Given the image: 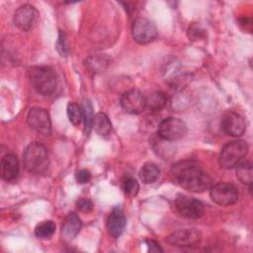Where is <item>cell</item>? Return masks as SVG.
I'll return each mask as SVG.
<instances>
[{"label": "cell", "instance_id": "6da1fadb", "mask_svg": "<svg viewBox=\"0 0 253 253\" xmlns=\"http://www.w3.org/2000/svg\"><path fill=\"white\" fill-rule=\"evenodd\" d=\"M172 176L176 184L190 192L201 193L211 187V178L192 161H181L175 164L172 168Z\"/></svg>", "mask_w": 253, "mask_h": 253}, {"label": "cell", "instance_id": "7a4b0ae2", "mask_svg": "<svg viewBox=\"0 0 253 253\" xmlns=\"http://www.w3.org/2000/svg\"><path fill=\"white\" fill-rule=\"evenodd\" d=\"M23 163L27 171L34 174H42L48 167V152L44 145L38 141L30 143L23 154Z\"/></svg>", "mask_w": 253, "mask_h": 253}, {"label": "cell", "instance_id": "3957f363", "mask_svg": "<svg viewBox=\"0 0 253 253\" xmlns=\"http://www.w3.org/2000/svg\"><path fill=\"white\" fill-rule=\"evenodd\" d=\"M33 87L42 96H50L56 89L57 79L55 72L47 66H35L29 71Z\"/></svg>", "mask_w": 253, "mask_h": 253}, {"label": "cell", "instance_id": "277c9868", "mask_svg": "<svg viewBox=\"0 0 253 253\" xmlns=\"http://www.w3.org/2000/svg\"><path fill=\"white\" fill-rule=\"evenodd\" d=\"M248 152V144L244 140H235L227 143L219 154V165L224 169H230L240 163Z\"/></svg>", "mask_w": 253, "mask_h": 253}, {"label": "cell", "instance_id": "5b68a950", "mask_svg": "<svg viewBox=\"0 0 253 253\" xmlns=\"http://www.w3.org/2000/svg\"><path fill=\"white\" fill-rule=\"evenodd\" d=\"M187 125L178 118H167L163 120L158 126V135L161 139L175 141L185 136Z\"/></svg>", "mask_w": 253, "mask_h": 253}, {"label": "cell", "instance_id": "8992f818", "mask_svg": "<svg viewBox=\"0 0 253 253\" xmlns=\"http://www.w3.org/2000/svg\"><path fill=\"white\" fill-rule=\"evenodd\" d=\"M174 207L182 216L187 218H200L205 213V206L201 201L185 195L176 197Z\"/></svg>", "mask_w": 253, "mask_h": 253}, {"label": "cell", "instance_id": "52a82bcc", "mask_svg": "<svg viewBox=\"0 0 253 253\" xmlns=\"http://www.w3.org/2000/svg\"><path fill=\"white\" fill-rule=\"evenodd\" d=\"M131 35L136 42L146 44L155 40L157 37V29L150 20L138 18L132 24Z\"/></svg>", "mask_w": 253, "mask_h": 253}, {"label": "cell", "instance_id": "ba28073f", "mask_svg": "<svg viewBox=\"0 0 253 253\" xmlns=\"http://www.w3.org/2000/svg\"><path fill=\"white\" fill-rule=\"evenodd\" d=\"M211 200L219 206H231L238 200V191L230 183H217L211 189Z\"/></svg>", "mask_w": 253, "mask_h": 253}, {"label": "cell", "instance_id": "9c48e42d", "mask_svg": "<svg viewBox=\"0 0 253 253\" xmlns=\"http://www.w3.org/2000/svg\"><path fill=\"white\" fill-rule=\"evenodd\" d=\"M14 24L23 32L33 30L39 21V12L37 9L29 4L19 7L13 17Z\"/></svg>", "mask_w": 253, "mask_h": 253}, {"label": "cell", "instance_id": "30bf717a", "mask_svg": "<svg viewBox=\"0 0 253 253\" xmlns=\"http://www.w3.org/2000/svg\"><path fill=\"white\" fill-rule=\"evenodd\" d=\"M27 122L29 126L37 132L42 135H49L51 132V123L48 113L42 108H33L30 110Z\"/></svg>", "mask_w": 253, "mask_h": 253}, {"label": "cell", "instance_id": "8fae6325", "mask_svg": "<svg viewBox=\"0 0 253 253\" xmlns=\"http://www.w3.org/2000/svg\"><path fill=\"white\" fill-rule=\"evenodd\" d=\"M201 233L195 228H182L167 237V242L178 247L196 246L201 241Z\"/></svg>", "mask_w": 253, "mask_h": 253}, {"label": "cell", "instance_id": "7c38bea8", "mask_svg": "<svg viewBox=\"0 0 253 253\" xmlns=\"http://www.w3.org/2000/svg\"><path fill=\"white\" fill-rule=\"evenodd\" d=\"M121 105L126 112L137 115L145 109V98L139 90L130 89L122 95Z\"/></svg>", "mask_w": 253, "mask_h": 253}, {"label": "cell", "instance_id": "4fadbf2b", "mask_svg": "<svg viewBox=\"0 0 253 253\" xmlns=\"http://www.w3.org/2000/svg\"><path fill=\"white\" fill-rule=\"evenodd\" d=\"M221 128L223 131L231 136H241L245 131L244 119L237 113L228 112L221 120Z\"/></svg>", "mask_w": 253, "mask_h": 253}, {"label": "cell", "instance_id": "5bb4252c", "mask_svg": "<svg viewBox=\"0 0 253 253\" xmlns=\"http://www.w3.org/2000/svg\"><path fill=\"white\" fill-rule=\"evenodd\" d=\"M20 171L19 160L16 155L14 154H6L1 159V176L2 178L7 181L11 182L14 181Z\"/></svg>", "mask_w": 253, "mask_h": 253}, {"label": "cell", "instance_id": "9a60e30c", "mask_svg": "<svg viewBox=\"0 0 253 253\" xmlns=\"http://www.w3.org/2000/svg\"><path fill=\"white\" fill-rule=\"evenodd\" d=\"M125 226L126 218L123 211L119 208H115L107 220V228L109 234L114 238H118L123 233Z\"/></svg>", "mask_w": 253, "mask_h": 253}, {"label": "cell", "instance_id": "2e32d148", "mask_svg": "<svg viewBox=\"0 0 253 253\" xmlns=\"http://www.w3.org/2000/svg\"><path fill=\"white\" fill-rule=\"evenodd\" d=\"M81 226H82V222L79 216L74 212L68 213L64 218V221L61 226L62 238L66 241L72 240L79 233Z\"/></svg>", "mask_w": 253, "mask_h": 253}, {"label": "cell", "instance_id": "e0dca14e", "mask_svg": "<svg viewBox=\"0 0 253 253\" xmlns=\"http://www.w3.org/2000/svg\"><path fill=\"white\" fill-rule=\"evenodd\" d=\"M160 176L159 167L153 162H146L139 171V178L144 184L154 183Z\"/></svg>", "mask_w": 253, "mask_h": 253}, {"label": "cell", "instance_id": "ac0fdd59", "mask_svg": "<svg viewBox=\"0 0 253 253\" xmlns=\"http://www.w3.org/2000/svg\"><path fill=\"white\" fill-rule=\"evenodd\" d=\"M93 127L95 131L101 136L109 135L112 131V124L104 113H98L95 115L93 120Z\"/></svg>", "mask_w": 253, "mask_h": 253}, {"label": "cell", "instance_id": "d6986e66", "mask_svg": "<svg viewBox=\"0 0 253 253\" xmlns=\"http://www.w3.org/2000/svg\"><path fill=\"white\" fill-rule=\"evenodd\" d=\"M167 103L166 95L161 91H156L152 93L148 98H145V108L151 112L160 111L165 107Z\"/></svg>", "mask_w": 253, "mask_h": 253}, {"label": "cell", "instance_id": "ffe728a7", "mask_svg": "<svg viewBox=\"0 0 253 253\" xmlns=\"http://www.w3.org/2000/svg\"><path fill=\"white\" fill-rule=\"evenodd\" d=\"M236 177L238 180L248 186L252 185V165L248 161L241 162L236 165Z\"/></svg>", "mask_w": 253, "mask_h": 253}, {"label": "cell", "instance_id": "44dd1931", "mask_svg": "<svg viewBox=\"0 0 253 253\" xmlns=\"http://www.w3.org/2000/svg\"><path fill=\"white\" fill-rule=\"evenodd\" d=\"M55 231V223L51 220H45L39 223L35 228V234L42 239L50 238Z\"/></svg>", "mask_w": 253, "mask_h": 253}, {"label": "cell", "instance_id": "7402d4cb", "mask_svg": "<svg viewBox=\"0 0 253 253\" xmlns=\"http://www.w3.org/2000/svg\"><path fill=\"white\" fill-rule=\"evenodd\" d=\"M122 188H123V191L126 196L132 198V197L136 196V194L138 193L139 185H138L137 181L132 176L126 175L122 181Z\"/></svg>", "mask_w": 253, "mask_h": 253}, {"label": "cell", "instance_id": "603a6c76", "mask_svg": "<svg viewBox=\"0 0 253 253\" xmlns=\"http://www.w3.org/2000/svg\"><path fill=\"white\" fill-rule=\"evenodd\" d=\"M66 111H67V117H68L69 122L71 124H73L74 126H78L83 119L82 109L76 103L70 102L67 105Z\"/></svg>", "mask_w": 253, "mask_h": 253}, {"label": "cell", "instance_id": "cb8c5ba5", "mask_svg": "<svg viewBox=\"0 0 253 253\" xmlns=\"http://www.w3.org/2000/svg\"><path fill=\"white\" fill-rule=\"evenodd\" d=\"M82 113H83V119L85 123V132L88 134L93 126V120H94V112L93 107L90 103V101H84L82 106Z\"/></svg>", "mask_w": 253, "mask_h": 253}, {"label": "cell", "instance_id": "d4e9b609", "mask_svg": "<svg viewBox=\"0 0 253 253\" xmlns=\"http://www.w3.org/2000/svg\"><path fill=\"white\" fill-rule=\"evenodd\" d=\"M108 62L109 61L103 56H94L86 61V66L93 72H100L106 68Z\"/></svg>", "mask_w": 253, "mask_h": 253}, {"label": "cell", "instance_id": "484cf974", "mask_svg": "<svg viewBox=\"0 0 253 253\" xmlns=\"http://www.w3.org/2000/svg\"><path fill=\"white\" fill-rule=\"evenodd\" d=\"M56 49L57 51L61 54V56H66L68 53V43H67V40L65 38V35L60 32L59 36H58V40L56 42Z\"/></svg>", "mask_w": 253, "mask_h": 253}, {"label": "cell", "instance_id": "4316f807", "mask_svg": "<svg viewBox=\"0 0 253 253\" xmlns=\"http://www.w3.org/2000/svg\"><path fill=\"white\" fill-rule=\"evenodd\" d=\"M77 209L82 212H90L93 210V203L88 199H80L76 203Z\"/></svg>", "mask_w": 253, "mask_h": 253}, {"label": "cell", "instance_id": "83f0119b", "mask_svg": "<svg viewBox=\"0 0 253 253\" xmlns=\"http://www.w3.org/2000/svg\"><path fill=\"white\" fill-rule=\"evenodd\" d=\"M90 179H91V173L86 169L79 170L76 173V180L80 184H86L90 181Z\"/></svg>", "mask_w": 253, "mask_h": 253}, {"label": "cell", "instance_id": "f1b7e54d", "mask_svg": "<svg viewBox=\"0 0 253 253\" xmlns=\"http://www.w3.org/2000/svg\"><path fill=\"white\" fill-rule=\"evenodd\" d=\"M146 245L148 247V251L149 252H162V248L160 247L159 243H157L154 240H147L146 241Z\"/></svg>", "mask_w": 253, "mask_h": 253}]
</instances>
